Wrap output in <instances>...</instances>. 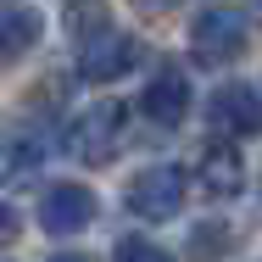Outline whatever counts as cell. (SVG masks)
<instances>
[{"label":"cell","instance_id":"cell-15","mask_svg":"<svg viewBox=\"0 0 262 262\" xmlns=\"http://www.w3.org/2000/svg\"><path fill=\"white\" fill-rule=\"evenodd\" d=\"M0 262H6V257H0Z\"/></svg>","mask_w":262,"mask_h":262},{"label":"cell","instance_id":"cell-11","mask_svg":"<svg viewBox=\"0 0 262 262\" xmlns=\"http://www.w3.org/2000/svg\"><path fill=\"white\" fill-rule=\"evenodd\" d=\"M112 262H173V251H162L157 240H134L128 234V240L112 246Z\"/></svg>","mask_w":262,"mask_h":262},{"label":"cell","instance_id":"cell-4","mask_svg":"<svg viewBox=\"0 0 262 262\" xmlns=\"http://www.w3.org/2000/svg\"><path fill=\"white\" fill-rule=\"evenodd\" d=\"M179 201H184V173H179L173 162H157V167H145V173L128 179V212H140L145 223L173 217Z\"/></svg>","mask_w":262,"mask_h":262},{"label":"cell","instance_id":"cell-2","mask_svg":"<svg viewBox=\"0 0 262 262\" xmlns=\"http://www.w3.org/2000/svg\"><path fill=\"white\" fill-rule=\"evenodd\" d=\"M123 134H128V106H123V101H95V106H84L78 117H67L61 145H67V157H73V162L106 167V162L117 157Z\"/></svg>","mask_w":262,"mask_h":262},{"label":"cell","instance_id":"cell-6","mask_svg":"<svg viewBox=\"0 0 262 262\" xmlns=\"http://www.w3.org/2000/svg\"><path fill=\"white\" fill-rule=\"evenodd\" d=\"M39 223L51 234H78V229L95 223V195L84 184H51L45 201H39Z\"/></svg>","mask_w":262,"mask_h":262},{"label":"cell","instance_id":"cell-9","mask_svg":"<svg viewBox=\"0 0 262 262\" xmlns=\"http://www.w3.org/2000/svg\"><path fill=\"white\" fill-rule=\"evenodd\" d=\"M39 34H45V17L34 6H0V67L6 61H23L39 45Z\"/></svg>","mask_w":262,"mask_h":262},{"label":"cell","instance_id":"cell-10","mask_svg":"<svg viewBox=\"0 0 262 262\" xmlns=\"http://www.w3.org/2000/svg\"><path fill=\"white\" fill-rule=\"evenodd\" d=\"M39 167H45V140H39V134H23V140H11V145L0 151V173H6L11 184H28Z\"/></svg>","mask_w":262,"mask_h":262},{"label":"cell","instance_id":"cell-1","mask_svg":"<svg viewBox=\"0 0 262 262\" xmlns=\"http://www.w3.org/2000/svg\"><path fill=\"white\" fill-rule=\"evenodd\" d=\"M134 61H140L134 34L112 28L106 11H101V0H90V28L78 23V73H84L90 84H112V78H123Z\"/></svg>","mask_w":262,"mask_h":262},{"label":"cell","instance_id":"cell-7","mask_svg":"<svg viewBox=\"0 0 262 262\" xmlns=\"http://www.w3.org/2000/svg\"><path fill=\"white\" fill-rule=\"evenodd\" d=\"M195 184L207 190L212 201H234L240 190H246V167H240V151L234 145H207L201 151V162H195Z\"/></svg>","mask_w":262,"mask_h":262},{"label":"cell","instance_id":"cell-12","mask_svg":"<svg viewBox=\"0 0 262 262\" xmlns=\"http://www.w3.org/2000/svg\"><path fill=\"white\" fill-rule=\"evenodd\" d=\"M11 240H17V212L0 201V246H11Z\"/></svg>","mask_w":262,"mask_h":262},{"label":"cell","instance_id":"cell-13","mask_svg":"<svg viewBox=\"0 0 262 262\" xmlns=\"http://www.w3.org/2000/svg\"><path fill=\"white\" fill-rule=\"evenodd\" d=\"M51 262H90V257H84V251H56Z\"/></svg>","mask_w":262,"mask_h":262},{"label":"cell","instance_id":"cell-14","mask_svg":"<svg viewBox=\"0 0 262 262\" xmlns=\"http://www.w3.org/2000/svg\"><path fill=\"white\" fill-rule=\"evenodd\" d=\"M251 11H257V17H262V0H251Z\"/></svg>","mask_w":262,"mask_h":262},{"label":"cell","instance_id":"cell-5","mask_svg":"<svg viewBox=\"0 0 262 262\" xmlns=\"http://www.w3.org/2000/svg\"><path fill=\"white\" fill-rule=\"evenodd\" d=\"M207 123L223 134V140L262 134V101H257V90H246V84H223V90H212V101H207Z\"/></svg>","mask_w":262,"mask_h":262},{"label":"cell","instance_id":"cell-8","mask_svg":"<svg viewBox=\"0 0 262 262\" xmlns=\"http://www.w3.org/2000/svg\"><path fill=\"white\" fill-rule=\"evenodd\" d=\"M140 112L162 123V128H173L184 112H190V78L184 73H157L151 84H145V95H140Z\"/></svg>","mask_w":262,"mask_h":262},{"label":"cell","instance_id":"cell-3","mask_svg":"<svg viewBox=\"0 0 262 262\" xmlns=\"http://www.w3.org/2000/svg\"><path fill=\"white\" fill-rule=\"evenodd\" d=\"M246 39H251L246 11H234V6H212V11L195 17V28H190V56H195L201 67H229V61H240Z\"/></svg>","mask_w":262,"mask_h":262}]
</instances>
